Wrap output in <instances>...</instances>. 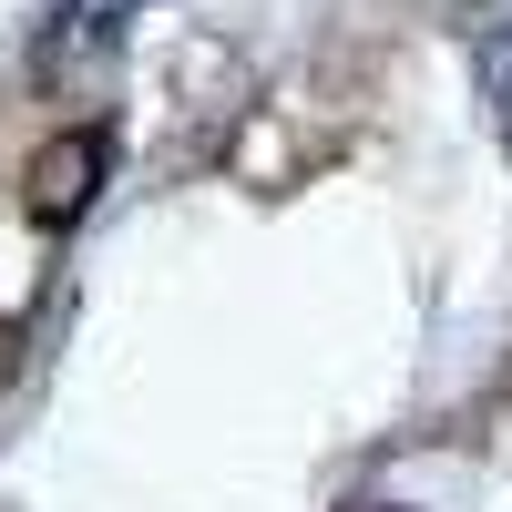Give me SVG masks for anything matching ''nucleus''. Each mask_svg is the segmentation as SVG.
I'll return each instance as SVG.
<instances>
[{"label": "nucleus", "mask_w": 512, "mask_h": 512, "mask_svg": "<svg viewBox=\"0 0 512 512\" xmlns=\"http://www.w3.org/2000/svg\"><path fill=\"white\" fill-rule=\"evenodd\" d=\"M113 185V123H72V134H52L31 154V175H21V216L41 236H72L82 216H93V195Z\"/></svg>", "instance_id": "nucleus-1"}, {"label": "nucleus", "mask_w": 512, "mask_h": 512, "mask_svg": "<svg viewBox=\"0 0 512 512\" xmlns=\"http://www.w3.org/2000/svg\"><path fill=\"white\" fill-rule=\"evenodd\" d=\"M359 512H400V502H359Z\"/></svg>", "instance_id": "nucleus-2"}]
</instances>
